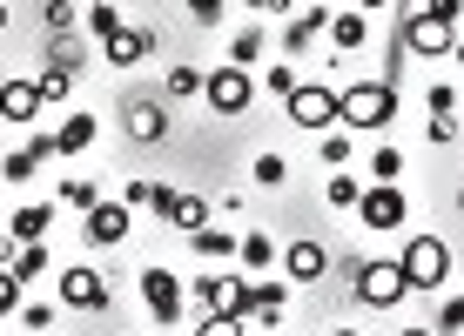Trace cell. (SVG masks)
<instances>
[{
  "instance_id": "26",
  "label": "cell",
  "mask_w": 464,
  "mask_h": 336,
  "mask_svg": "<svg viewBox=\"0 0 464 336\" xmlns=\"http://www.w3.org/2000/svg\"><path fill=\"white\" fill-rule=\"evenodd\" d=\"M324 196H330V209H350V216H357L363 182H357V175H330V188H324Z\"/></svg>"
},
{
  "instance_id": "48",
  "label": "cell",
  "mask_w": 464,
  "mask_h": 336,
  "mask_svg": "<svg viewBox=\"0 0 464 336\" xmlns=\"http://www.w3.org/2000/svg\"><path fill=\"white\" fill-rule=\"evenodd\" d=\"M324 336H363V330H324Z\"/></svg>"
},
{
  "instance_id": "35",
  "label": "cell",
  "mask_w": 464,
  "mask_h": 336,
  "mask_svg": "<svg viewBox=\"0 0 464 336\" xmlns=\"http://www.w3.org/2000/svg\"><path fill=\"white\" fill-rule=\"evenodd\" d=\"M41 269H47V243H21V255H14V276H41Z\"/></svg>"
},
{
  "instance_id": "23",
  "label": "cell",
  "mask_w": 464,
  "mask_h": 336,
  "mask_svg": "<svg viewBox=\"0 0 464 336\" xmlns=\"http://www.w3.org/2000/svg\"><path fill=\"white\" fill-rule=\"evenodd\" d=\"M236 255H243V269H269V263H276V243H269L263 229H249L243 243H236Z\"/></svg>"
},
{
  "instance_id": "4",
  "label": "cell",
  "mask_w": 464,
  "mask_h": 336,
  "mask_svg": "<svg viewBox=\"0 0 464 336\" xmlns=\"http://www.w3.org/2000/svg\"><path fill=\"white\" fill-rule=\"evenodd\" d=\"M397 47H404V54H451V47H458V27L438 21V14H424V7H411L404 27H397Z\"/></svg>"
},
{
  "instance_id": "39",
  "label": "cell",
  "mask_w": 464,
  "mask_h": 336,
  "mask_svg": "<svg viewBox=\"0 0 464 336\" xmlns=\"http://www.w3.org/2000/svg\"><path fill=\"white\" fill-rule=\"evenodd\" d=\"M458 330H464V296H451L444 316H438V336H458Z\"/></svg>"
},
{
  "instance_id": "7",
  "label": "cell",
  "mask_w": 464,
  "mask_h": 336,
  "mask_svg": "<svg viewBox=\"0 0 464 336\" xmlns=\"http://www.w3.org/2000/svg\"><path fill=\"white\" fill-rule=\"evenodd\" d=\"M283 108H290V121H296V128H310V135H330V128L343 121V101H337V88H296Z\"/></svg>"
},
{
  "instance_id": "38",
  "label": "cell",
  "mask_w": 464,
  "mask_h": 336,
  "mask_svg": "<svg viewBox=\"0 0 464 336\" xmlns=\"http://www.w3.org/2000/svg\"><path fill=\"white\" fill-rule=\"evenodd\" d=\"M424 101H430V115H458V88H451V82H438Z\"/></svg>"
},
{
  "instance_id": "43",
  "label": "cell",
  "mask_w": 464,
  "mask_h": 336,
  "mask_svg": "<svg viewBox=\"0 0 464 336\" xmlns=\"http://www.w3.org/2000/svg\"><path fill=\"white\" fill-rule=\"evenodd\" d=\"M424 14H438V21H451V27H458V14H464V0H424Z\"/></svg>"
},
{
  "instance_id": "27",
  "label": "cell",
  "mask_w": 464,
  "mask_h": 336,
  "mask_svg": "<svg viewBox=\"0 0 464 336\" xmlns=\"http://www.w3.org/2000/svg\"><path fill=\"white\" fill-rule=\"evenodd\" d=\"M188 243H196V255H209V263H216V255H236V229H196Z\"/></svg>"
},
{
  "instance_id": "33",
  "label": "cell",
  "mask_w": 464,
  "mask_h": 336,
  "mask_svg": "<svg viewBox=\"0 0 464 336\" xmlns=\"http://www.w3.org/2000/svg\"><path fill=\"white\" fill-rule=\"evenodd\" d=\"M256 54H263V27H243V34L229 41V61H236V68H249Z\"/></svg>"
},
{
  "instance_id": "34",
  "label": "cell",
  "mask_w": 464,
  "mask_h": 336,
  "mask_svg": "<svg viewBox=\"0 0 464 336\" xmlns=\"http://www.w3.org/2000/svg\"><path fill=\"white\" fill-rule=\"evenodd\" d=\"M316 155H324L330 168H350V128H343V135H337V128H330V135L316 141Z\"/></svg>"
},
{
  "instance_id": "44",
  "label": "cell",
  "mask_w": 464,
  "mask_h": 336,
  "mask_svg": "<svg viewBox=\"0 0 464 336\" xmlns=\"http://www.w3.org/2000/svg\"><path fill=\"white\" fill-rule=\"evenodd\" d=\"M149 209L169 222V209H175V188H162V182H155V188H149Z\"/></svg>"
},
{
  "instance_id": "41",
  "label": "cell",
  "mask_w": 464,
  "mask_h": 336,
  "mask_svg": "<svg viewBox=\"0 0 464 336\" xmlns=\"http://www.w3.org/2000/svg\"><path fill=\"white\" fill-rule=\"evenodd\" d=\"M149 188L155 182H141V175H135V182H121V202H128V209H149Z\"/></svg>"
},
{
  "instance_id": "22",
  "label": "cell",
  "mask_w": 464,
  "mask_h": 336,
  "mask_svg": "<svg viewBox=\"0 0 464 336\" xmlns=\"http://www.w3.org/2000/svg\"><path fill=\"white\" fill-rule=\"evenodd\" d=\"M169 222H175V229H182V235L209 229V202H202V196H175V209H169Z\"/></svg>"
},
{
  "instance_id": "25",
  "label": "cell",
  "mask_w": 464,
  "mask_h": 336,
  "mask_svg": "<svg viewBox=\"0 0 464 336\" xmlns=\"http://www.w3.org/2000/svg\"><path fill=\"white\" fill-rule=\"evenodd\" d=\"M249 175H256V182H263V188H283V182H290V162H283L276 149H263V155H256V162H249Z\"/></svg>"
},
{
  "instance_id": "1",
  "label": "cell",
  "mask_w": 464,
  "mask_h": 336,
  "mask_svg": "<svg viewBox=\"0 0 464 336\" xmlns=\"http://www.w3.org/2000/svg\"><path fill=\"white\" fill-rule=\"evenodd\" d=\"M343 101V128H371V135H383V128L397 121V88L391 82H357L337 94Z\"/></svg>"
},
{
  "instance_id": "29",
  "label": "cell",
  "mask_w": 464,
  "mask_h": 336,
  "mask_svg": "<svg viewBox=\"0 0 464 336\" xmlns=\"http://www.w3.org/2000/svg\"><path fill=\"white\" fill-rule=\"evenodd\" d=\"M397 175H404V149H397V141H383V149L371 155V182H397Z\"/></svg>"
},
{
  "instance_id": "14",
  "label": "cell",
  "mask_w": 464,
  "mask_h": 336,
  "mask_svg": "<svg viewBox=\"0 0 464 336\" xmlns=\"http://www.w3.org/2000/svg\"><path fill=\"white\" fill-rule=\"evenodd\" d=\"M316 34H330V7H303V14H296L290 34H283V61L310 54V41H316Z\"/></svg>"
},
{
  "instance_id": "47",
  "label": "cell",
  "mask_w": 464,
  "mask_h": 336,
  "mask_svg": "<svg viewBox=\"0 0 464 336\" xmlns=\"http://www.w3.org/2000/svg\"><path fill=\"white\" fill-rule=\"evenodd\" d=\"M397 336H438V330H397Z\"/></svg>"
},
{
  "instance_id": "49",
  "label": "cell",
  "mask_w": 464,
  "mask_h": 336,
  "mask_svg": "<svg viewBox=\"0 0 464 336\" xmlns=\"http://www.w3.org/2000/svg\"><path fill=\"white\" fill-rule=\"evenodd\" d=\"M363 7H383V0H357V14H363Z\"/></svg>"
},
{
  "instance_id": "53",
  "label": "cell",
  "mask_w": 464,
  "mask_h": 336,
  "mask_svg": "<svg viewBox=\"0 0 464 336\" xmlns=\"http://www.w3.org/2000/svg\"><path fill=\"white\" fill-rule=\"evenodd\" d=\"M0 82H7V68H0Z\"/></svg>"
},
{
  "instance_id": "2",
  "label": "cell",
  "mask_w": 464,
  "mask_h": 336,
  "mask_svg": "<svg viewBox=\"0 0 464 336\" xmlns=\"http://www.w3.org/2000/svg\"><path fill=\"white\" fill-rule=\"evenodd\" d=\"M397 269H404L411 290H438V283L451 276V249H444V235H411L404 255H397Z\"/></svg>"
},
{
  "instance_id": "8",
  "label": "cell",
  "mask_w": 464,
  "mask_h": 336,
  "mask_svg": "<svg viewBox=\"0 0 464 336\" xmlns=\"http://www.w3.org/2000/svg\"><path fill=\"white\" fill-rule=\"evenodd\" d=\"M141 302H149V316H155V323H182V276H175V269H162V263H155V269H141Z\"/></svg>"
},
{
  "instance_id": "52",
  "label": "cell",
  "mask_w": 464,
  "mask_h": 336,
  "mask_svg": "<svg viewBox=\"0 0 464 336\" xmlns=\"http://www.w3.org/2000/svg\"><path fill=\"white\" fill-rule=\"evenodd\" d=\"M0 27H7V0H0Z\"/></svg>"
},
{
  "instance_id": "9",
  "label": "cell",
  "mask_w": 464,
  "mask_h": 336,
  "mask_svg": "<svg viewBox=\"0 0 464 336\" xmlns=\"http://www.w3.org/2000/svg\"><path fill=\"white\" fill-rule=\"evenodd\" d=\"M54 290H61L68 310H108V276H102V269H88V263H68L54 276Z\"/></svg>"
},
{
  "instance_id": "42",
  "label": "cell",
  "mask_w": 464,
  "mask_h": 336,
  "mask_svg": "<svg viewBox=\"0 0 464 336\" xmlns=\"http://www.w3.org/2000/svg\"><path fill=\"white\" fill-rule=\"evenodd\" d=\"M21 323H27V330H47V323H54V310H47V302H27Z\"/></svg>"
},
{
  "instance_id": "51",
  "label": "cell",
  "mask_w": 464,
  "mask_h": 336,
  "mask_svg": "<svg viewBox=\"0 0 464 336\" xmlns=\"http://www.w3.org/2000/svg\"><path fill=\"white\" fill-rule=\"evenodd\" d=\"M0 155H7V128H0Z\"/></svg>"
},
{
  "instance_id": "6",
  "label": "cell",
  "mask_w": 464,
  "mask_h": 336,
  "mask_svg": "<svg viewBox=\"0 0 464 336\" xmlns=\"http://www.w3.org/2000/svg\"><path fill=\"white\" fill-rule=\"evenodd\" d=\"M357 222H363V229H377V235H391L397 222H411L404 188H397V182H371V188H363V202H357Z\"/></svg>"
},
{
  "instance_id": "3",
  "label": "cell",
  "mask_w": 464,
  "mask_h": 336,
  "mask_svg": "<svg viewBox=\"0 0 464 336\" xmlns=\"http://www.w3.org/2000/svg\"><path fill=\"white\" fill-rule=\"evenodd\" d=\"M202 101H209V115H249V101H256V82H249V68H236V61H222V68L202 82Z\"/></svg>"
},
{
  "instance_id": "15",
  "label": "cell",
  "mask_w": 464,
  "mask_h": 336,
  "mask_svg": "<svg viewBox=\"0 0 464 336\" xmlns=\"http://www.w3.org/2000/svg\"><path fill=\"white\" fill-rule=\"evenodd\" d=\"M121 128H128V141H162L169 135V108L162 101H128Z\"/></svg>"
},
{
  "instance_id": "21",
  "label": "cell",
  "mask_w": 464,
  "mask_h": 336,
  "mask_svg": "<svg viewBox=\"0 0 464 336\" xmlns=\"http://www.w3.org/2000/svg\"><path fill=\"white\" fill-rule=\"evenodd\" d=\"M74 74H82V61H47V68H41V101H61V94H68L74 88Z\"/></svg>"
},
{
  "instance_id": "40",
  "label": "cell",
  "mask_w": 464,
  "mask_h": 336,
  "mask_svg": "<svg viewBox=\"0 0 464 336\" xmlns=\"http://www.w3.org/2000/svg\"><path fill=\"white\" fill-rule=\"evenodd\" d=\"M424 135L438 141V149H444V141H458V115H430V128H424Z\"/></svg>"
},
{
  "instance_id": "54",
  "label": "cell",
  "mask_w": 464,
  "mask_h": 336,
  "mask_svg": "<svg viewBox=\"0 0 464 336\" xmlns=\"http://www.w3.org/2000/svg\"><path fill=\"white\" fill-rule=\"evenodd\" d=\"M310 7H324V0H310Z\"/></svg>"
},
{
  "instance_id": "45",
  "label": "cell",
  "mask_w": 464,
  "mask_h": 336,
  "mask_svg": "<svg viewBox=\"0 0 464 336\" xmlns=\"http://www.w3.org/2000/svg\"><path fill=\"white\" fill-rule=\"evenodd\" d=\"M182 7H188V14H196V21H216V14H222V7H229V0H182Z\"/></svg>"
},
{
  "instance_id": "36",
  "label": "cell",
  "mask_w": 464,
  "mask_h": 336,
  "mask_svg": "<svg viewBox=\"0 0 464 336\" xmlns=\"http://www.w3.org/2000/svg\"><path fill=\"white\" fill-rule=\"evenodd\" d=\"M41 21H47V34H68V27H74V0H41Z\"/></svg>"
},
{
  "instance_id": "24",
  "label": "cell",
  "mask_w": 464,
  "mask_h": 336,
  "mask_svg": "<svg viewBox=\"0 0 464 336\" xmlns=\"http://www.w3.org/2000/svg\"><path fill=\"white\" fill-rule=\"evenodd\" d=\"M202 82H209V74H202V68H188V61H175V68H169V94H175V101H196Z\"/></svg>"
},
{
  "instance_id": "18",
  "label": "cell",
  "mask_w": 464,
  "mask_h": 336,
  "mask_svg": "<svg viewBox=\"0 0 464 336\" xmlns=\"http://www.w3.org/2000/svg\"><path fill=\"white\" fill-rule=\"evenodd\" d=\"M283 296H290V290H283L276 276H256V316H249V323L276 330V323H283Z\"/></svg>"
},
{
  "instance_id": "37",
  "label": "cell",
  "mask_w": 464,
  "mask_h": 336,
  "mask_svg": "<svg viewBox=\"0 0 464 336\" xmlns=\"http://www.w3.org/2000/svg\"><path fill=\"white\" fill-rule=\"evenodd\" d=\"M7 310H21V276L0 263V316H7Z\"/></svg>"
},
{
  "instance_id": "28",
  "label": "cell",
  "mask_w": 464,
  "mask_h": 336,
  "mask_svg": "<svg viewBox=\"0 0 464 336\" xmlns=\"http://www.w3.org/2000/svg\"><path fill=\"white\" fill-rule=\"evenodd\" d=\"M61 202H68V209H82V216H88L94 202H102V188H94L88 175H68V182H61Z\"/></svg>"
},
{
  "instance_id": "20",
  "label": "cell",
  "mask_w": 464,
  "mask_h": 336,
  "mask_svg": "<svg viewBox=\"0 0 464 336\" xmlns=\"http://www.w3.org/2000/svg\"><path fill=\"white\" fill-rule=\"evenodd\" d=\"M94 115H68L61 121V135H54V155H82V149H94Z\"/></svg>"
},
{
  "instance_id": "5",
  "label": "cell",
  "mask_w": 464,
  "mask_h": 336,
  "mask_svg": "<svg viewBox=\"0 0 464 336\" xmlns=\"http://www.w3.org/2000/svg\"><path fill=\"white\" fill-rule=\"evenodd\" d=\"M350 290H357V302H371V310H391V302L411 296V283H404L397 263H363L357 276H350Z\"/></svg>"
},
{
  "instance_id": "11",
  "label": "cell",
  "mask_w": 464,
  "mask_h": 336,
  "mask_svg": "<svg viewBox=\"0 0 464 336\" xmlns=\"http://www.w3.org/2000/svg\"><path fill=\"white\" fill-rule=\"evenodd\" d=\"M41 108H47V101H41L34 82H21V74H7V82H0V128H27Z\"/></svg>"
},
{
  "instance_id": "19",
  "label": "cell",
  "mask_w": 464,
  "mask_h": 336,
  "mask_svg": "<svg viewBox=\"0 0 464 336\" xmlns=\"http://www.w3.org/2000/svg\"><path fill=\"white\" fill-rule=\"evenodd\" d=\"M82 27H88L94 41H115V34H121V0H88V7H82Z\"/></svg>"
},
{
  "instance_id": "31",
  "label": "cell",
  "mask_w": 464,
  "mask_h": 336,
  "mask_svg": "<svg viewBox=\"0 0 464 336\" xmlns=\"http://www.w3.org/2000/svg\"><path fill=\"white\" fill-rule=\"evenodd\" d=\"M249 323H243V316H236V310H209V316H202V330L196 336H243Z\"/></svg>"
},
{
  "instance_id": "10",
  "label": "cell",
  "mask_w": 464,
  "mask_h": 336,
  "mask_svg": "<svg viewBox=\"0 0 464 336\" xmlns=\"http://www.w3.org/2000/svg\"><path fill=\"white\" fill-rule=\"evenodd\" d=\"M128 216H135V209H128L121 196H115V202H94V209L82 216V235H88L94 249H115L121 235H128Z\"/></svg>"
},
{
  "instance_id": "50",
  "label": "cell",
  "mask_w": 464,
  "mask_h": 336,
  "mask_svg": "<svg viewBox=\"0 0 464 336\" xmlns=\"http://www.w3.org/2000/svg\"><path fill=\"white\" fill-rule=\"evenodd\" d=\"M451 54H458V68H464V41H458V47H451Z\"/></svg>"
},
{
  "instance_id": "13",
  "label": "cell",
  "mask_w": 464,
  "mask_h": 336,
  "mask_svg": "<svg viewBox=\"0 0 464 336\" xmlns=\"http://www.w3.org/2000/svg\"><path fill=\"white\" fill-rule=\"evenodd\" d=\"M149 54H155V34H149V27H121L115 41H102V61H115V68H141Z\"/></svg>"
},
{
  "instance_id": "17",
  "label": "cell",
  "mask_w": 464,
  "mask_h": 336,
  "mask_svg": "<svg viewBox=\"0 0 464 336\" xmlns=\"http://www.w3.org/2000/svg\"><path fill=\"white\" fill-rule=\"evenodd\" d=\"M330 41H337V54H357L363 41H371V21H363L357 7H343V14H330Z\"/></svg>"
},
{
  "instance_id": "32",
  "label": "cell",
  "mask_w": 464,
  "mask_h": 336,
  "mask_svg": "<svg viewBox=\"0 0 464 336\" xmlns=\"http://www.w3.org/2000/svg\"><path fill=\"white\" fill-rule=\"evenodd\" d=\"M263 88H269V94H283V101H290V94H296L303 82H296V68H290V61H269V74H263Z\"/></svg>"
},
{
  "instance_id": "12",
  "label": "cell",
  "mask_w": 464,
  "mask_h": 336,
  "mask_svg": "<svg viewBox=\"0 0 464 336\" xmlns=\"http://www.w3.org/2000/svg\"><path fill=\"white\" fill-rule=\"evenodd\" d=\"M283 269H290V283H316V276H330V249L310 243V235H296V243L283 249Z\"/></svg>"
},
{
  "instance_id": "30",
  "label": "cell",
  "mask_w": 464,
  "mask_h": 336,
  "mask_svg": "<svg viewBox=\"0 0 464 336\" xmlns=\"http://www.w3.org/2000/svg\"><path fill=\"white\" fill-rule=\"evenodd\" d=\"M196 302H202V316L222 310L229 302V276H196Z\"/></svg>"
},
{
  "instance_id": "46",
  "label": "cell",
  "mask_w": 464,
  "mask_h": 336,
  "mask_svg": "<svg viewBox=\"0 0 464 336\" xmlns=\"http://www.w3.org/2000/svg\"><path fill=\"white\" fill-rule=\"evenodd\" d=\"M256 14H290V0H249Z\"/></svg>"
},
{
  "instance_id": "16",
  "label": "cell",
  "mask_w": 464,
  "mask_h": 336,
  "mask_svg": "<svg viewBox=\"0 0 464 336\" xmlns=\"http://www.w3.org/2000/svg\"><path fill=\"white\" fill-rule=\"evenodd\" d=\"M47 229H54V209H47V202H27V209L7 216V235H14V243H47Z\"/></svg>"
}]
</instances>
